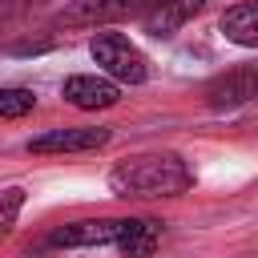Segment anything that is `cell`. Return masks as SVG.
<instances>
[{
	"label": "cell",
	"instance_id": "12",
	"mask_svg": "<svg viewBox=\"0 0 258 258\" xmlns=\"http://www.w3.org/2000/svg\"><path fill=\"white\" fill-rule=\"evenodd\" d=\"M20 210H24V189H20V185L0 189V238H4V234H12V226H16Z\"/></svg>",
	"mask_w": 258,
	"mask_h": 258
},
{
	"label": "cell",
	"instance_id": "8",
	"mask_svg": "<svg viewBox=\"0 0 258 258\" xmlns=\"http://www.w3.org/2000/svg\"><path fill=\"white\" fill-rule=\"evenodd\" d=\"M202 4H206V0H153L149 12L141 16V28H145L149 36H173L189 16L202 12Z\"/></svg>",
	"mask_w": 258,
	"mask_h": 258
},
{
	"label": "cell",
	"instance_id": "4",
	"mask_svg": "<svg viewBox=\"0 0 258 258\" xmlns=\"http://www.w3.org/2000/svg\"><path fill=\"white\" fill-rule=\"evenodd\" d=\"M129 218H85V222H64L48 234L52 250H85V246H113L125 234Z\"/></svg>",
	"mask_w": 258,
	"mask_h": 258
},
{
	"label": "cell",
	"instance_id": "1",
	"mask_svg": "<svg viewBox=\"0 0 258 258\" xmlns=\"http://www.w3.org/2000/svg\"><path fill=\"white\" fill-rule=\"evenodd\" d=\"M194 185V169L181 153H137L109 169V189L117 198H177Z\"/></svg>",
	"mask_w": 258,
	"mask_h": 258
},
{
	"label": "cell",
	"instance_id": "11",
	"mask_svg": "<svg viewBox=\"0 0 258 258\" xmlns=\"http://www.w3.org/2000/svg\"><path fill=\"white\" fill-rule=\"evenodd\" d=\"M36 109V93L32 89H0V121H16V117H28Z\"/></svg>",
	"mask_w": 258,
	"mask_h": 258
},
{
	"label": "cell",
	"instance_id": "2",
	"mask_svg": "<svg viewBox=\"0 0 258 258\" xmlns=\"http://www.w3.org/2000/svg\"><path fill=\"white\" fill-rule=\"evenodd\" d=\"M89 52H93V60L109 73V81H121V85H141V81H149V60H145V52H141L129 36H121V32H97V36L89 40Z\"/></svg>",
	"mask_w": 258,
	"mask_h": 258
},
{
	"label": "cell",
	"instance_id": "9",
	"mask_svg": "<svg viewBox=\"0 0 258 258\" xmlns=\"http://www.w3.org/2000/svg\"><path fill=\"white\" fill-rule=\"evenodd\" d=\"M218 28H222V36H226L230 44H238V48H258V0H242V4L226 8L222 20H218Z\"/></svg>",
	"mask_w": 258,
	"mask_h": 258
},
{
	"label": "cell",
	"instance_id": "3",
	"mask_svg": "<svg viewBox=\"0 0 258 258\" xmlns=\"http://www.w3.org/2000/svg\"><path fill=\"white\" fill-rule=\"evenodd\" d=\"M153 0H73L56 12V24L64 28H97V24H113L125 16H145Z\"/></svg>",
	"mask_w": 258,
	"mask_h": 258
},
{
	"label": "cell",
	"instance_id": "7",
	"mask_svg": "<svg viewBox=\"0 0 258 258\" xmlns=\"http://www.w3.org/2000/svg\"><path fill=\"white\" fill-rule=\"evenodd\" d=\"M250 101H258V73L254 69H234V73H222L206 85L210 109H242Z\"/></svg>",
	"mask_w": 258,
	"mask_h": 258
},
{
	"label": "cell",
	"instance_id": "10",
	"mask_svg": "<svg viewBox=\"0 0 258 258\" xmlns=\"http://www.w3.org/2000/svg\"><path fill=\"white\" fill-rule=\"evenodd\" d=\"M161 242V222L157 218H129L125 222V234L113 242L121 250V258H149Z\"/></svg>",
	"mask_w": 258,
	"mask_h": 258
},
{
	"label": "cell",
	"instance_id": "5",
	"mask_svg": "<svg viewBox=\"0 0 258 258\" xmlns=\"http://www.w3.org/2000/svg\"><path fill=\"white\" fill-rule=\"evenodd\" d=\"M113 129L105 125H73V129H48L28 141V153H93L109 145Z\"/></svg>",
	"mask_w": 258,
	"mask_h": 258
},
{
	"label": "cell",
	"instance_id": "6",
	"mask_svg": "<svg viewBox=\"0 0 258 258\" xmlns=\"http://www.w3.org/2000/svg\"><path fill=\"white\" fill-rule=\"evenodd\" d=\"M60 97H64L73 109L93 113V109H113V105L121 101V89H117V81H109V77L77 73V77H69V81L60 85Z\"/></svg>",
	"mask_w": 258,
	"mask_h": 258
}]
</instances>
